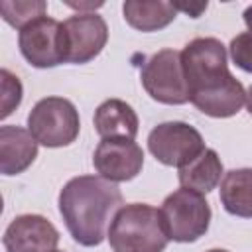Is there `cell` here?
<instances>
[{"mask_svg":"<svg viewBox=\"0 0 252 252\" xmlns=\"http://www.w3.org/2000/svg\"><path fill=\"white\" fill-rule=\"evenodd\" d=\"M228 49H230V57L236 63V67H240L246 73H252V32L238 33L230 41Z\"/></svg>","mask_w":252,"mask_h":252,"instance_id":"obj_19","label":"cell"},{"mask_svg":"<svg viewBox=\"0 0 252 252\" xmlns=\"http://www.w3.org/2000/svg\"><path fill=\"white\" fill-rule=\"evenodd\" d=\"M122 205L118 185L100 175L73 177L59 193V213L65 226L83 246H98L108 236V224Z\"/></svg>","mask_w":252,"mask_h":252,"instance_id":"obj_2","label":"cell"},{"mask_svg":"<svg viewBox=\"0 0 252 252\" xmlns=\"http://www.w3.org/2000/svg\"><path fill=\"white\" fill-rule=\"evenodd\" d=\"M108 41V28L94 12L75 14L63 22L65 61L83 65L94 59Z\"/></svg>","mask_w":252,"mask_h":252,"instance_id":"obj_9","label":"cell"},{"mask_svg":"<svg viewBox=\"0 0 252 252\" xmlns=\"http://www.w3.org/2000/svg\"><path fill=\"white\" fill-rule=\"evenodd\" d=\"M37 158V142L30 130L22 126L0 128V171L18 175L26 171Z\"/></svg>","mask_w":252,"mask_h":252,"instance_id":"obj_12","label":"cell"},{"mask_svg":"<svg viewBox=\"0 0 252 252\" xmlns=\"http://www.w3.org/2000/svg\"><path fill=\"white\" fill-rule=\"evenodd\" d=\"M242 16H244V24H246V26H248V30L252 32V6H248V8L244 10V14H242Z\"/></svg>","mask_w":252,"mask_h":252,"instance_id":"obj_21","label":"cell"},{"mask_svg":"<svg viewBox=\"0 0 252 252\" xmlns=\"http://www.w3.org/2000/svg\"><path fill=\"white\" fill-rule=\"evenodd\" d=\"M246 108H248V112H250V116H252V85H250V89H248V93H246Z\"/></svg>","mask_w":252,"mask_h":252,"instance_id":"obj_22","label":"cell"},{"mask_svg":"<svg viewBox=\"0 0 252 252\" xmlns=\"http://www.w3.org/2000/svg\"><path fill=\"white\" fill-rule=\"evenodd\" d=\"M148 150L159 163L183 167L205 150V142L187 122H161L150 132Z\"/></svg>","mask_w":252,"mask_h":252,"instance_id":"obj_7","label":"cell"},{"mask_svg":"<svg viewBox=\"0 0 252 252\" xmlns=\"http://www.w3.org/2000/svg\"><path fill=\"white\" fill-rule=\"evenodd\" d=\"M222 177V161L219 154L211 148H205L191 163L179 167V183L181 187L193 189L201 195L213 191Z\"/></svg>","mask_w":252,"mask_h":252,"instance_id":"obj_14","label":"cell"},{"mask_svg":"<svg viewBox=\"0 0 252 252\" xmlns=\"http://www.w3.org/2000/svg\"><path fill=\"white\" fill-rule=\"evenodd\" d=\"M28 130L45 148H63L77 140L81 120L75 104L63 96H45L28 116Z\"/></svg>","mask_w":252,"mask_h":252,"instance_id":"obj_5","label":"cell"},{"mask_svg":"<svg viewBox=\"0 0 252 252\" xmlns=\"http://www.w3.org/2000/svg\"><path fill=\"white\" fill-rule=\"evenodd\" d=\"M93 165L100 173V177L112 183L130 181L142 171L144 152L134 140H124V138L100 140L93 156Z\"/></svg>","mask_w":252,"mask_h":252,"instance_id":"obj_10","label":"cell"},{"mask_svg":"<svg viewBox=\"0 0 252 252\" xmlns=\"http://www.w3.org/2000/svg\"><path fill=\"white\" fill-rule=\"evenodd\" d=\"M55 252H61V250H55Z\"/></svg>","mask_w":252,"mask_h":252,"instance_id":"obj_24","label":"cell"},{"mask_svg":"<svg viewBox=\"0 0 252 252\" xmlns=\"http://www.w3.org/2000/svg\"><path fill=\"white\" fill-rule=\"evenodd\" d=\"M6 252H55L57 228L41 215H20L4 230Z\"/></svg>","mask_w":252,"mask_h":252,"instance_id":"obj_11","label":"cell"},{"mask_svg":"<svg viewBox=\"0 0 252 252\" xmlns=\"http://www.w3.org/2000/svg\"><path fill=\"white\" fill-rule=\"evenodd\" d=\"M47 4L43 0H4L0 2V14L6 24L14 28H24L30 22L45 16Z\"/></svg>","mask_w":252,"mask_h":252,"instance_id":"obj_17","label":"cell"},{"mask_svg":"<svg viewBox=\"0 0 252 252\" xmlns=\"http://www.w3.org/2000/svg\"><path fill=\"white\" fill-rule=\"evenodd\" d=\"M175 4V8H177V12H185V14H189L191 18H199L201 16V12L203 10H207V2H199V4H183V2H173Z\"/></svg>","mask_w":252,"mask_h":252,"instance_id":"obj_20","label":"cell"},{"mask_svg":"<svg viewBox=\"0 0 252 252\" xmlns=\"http://www.w3.org/2000/svg\"><path fill=\"white\" fill-rule=\"evenodd\" d=\"M181 65L189 87V100L213 118L234 116L246 102V91L232 77L226 47L217 37H197L181 51Z\"/></svg>","mask_w":252,"mask_h":252,"instance_id":"obj_1","label":"cell"},{"mask_svg":"<svg viewBox=\"0 0 252 252\" xmlns=\"http://www.w3.org/2000/svg\"><path fill=\"white\" fill-rule=\"evenodd\" d=\"M112 252H163L167 234L159 211L146 203L124 205L108 228Z\"/></svg>","mask_w":252,"mask_h":252,"instance_id":"obj_3","label":"cell"},{"mask_svg":"<svg viewBox=\"0 0 252 252\" xmlns=\"http://www.w3.org/2000/svg\"><path fill=\"white\" fill-rule=\"evenodd\" d=\"M124 20L138 32H156L169 26L177 8L173 2H146V0H128L122 4Z\"/></svg>","mask_w":252,"mask_h":252,"instance_id":"obj_16","label":"cell"},{"mask_svg":"<svg viewBox=\"0 0 252 252\" xmlns=\"http://www.w3.org/2000/svg\"><path fill=\"white\" fill-rule=\"evenodd\" d=\"M207 252H228V250H222V248H213V250H207Z\"/></svg>","mask_w":252,"mask_h":252,"instance_id":"obj_23","label":"cell"},{"mask_svg":"<svg viewBox=\"0 0 252 252\" xmlns=\"http://www.w3.org/2000/svg\"><path fill=\"white\" fill-rule=\"evenodd\" d=\"M220 203L226 213L252 219V169H230L220 181Z\"/></svg>","mask_w":252,"mask_h":252,"instance_id":"obj_15","label":"cell"},{"mask_svg":"<svg viewBox=\"0 0 252 252\" xmlns=\"http://www.w3.org/2000/svg\"><path fill=\"white\" fill-rule=\"evenodd\" d=\"M0 77H2V112H0V118H6L22 102V83L8 69H2Z\"/></svg>","mask_w":252,"mask_h":252,"instance_id":"obj_18","label":"cell"},{"mask_svg":"<svg viewBox=\"0 0 252 252\" xmlns=\"http://www.w3.org/2000/svg\"><path fill=\"white\" fill-rule=\"evenodd\" d=\"M146 93L163 104H185L189 100V87L185 81L181 51L161 49L154 53L140 73Z\"/></svg>","mask_w":252,"mask_h":252,"instance_id":"obj_6","label":"cell"},{"mask_svg":"<svg viewBox=\"0 0 252 252\" xmlns=\"http://www.w3.org/2000/svg\"><path fill=\"white\" fill-rule=\"evenodd\" d=\"M94 130L102 140L108 138H124L134 140L138 134V116L134 108L120 100V98H108L94 110Z\"/></svg>","mask_w":252,"mask_h":252,"instance_id":"obj_13","label":"cell"},{"mask_svg":"<svg viewBox=\"0 0 252 252\" xmlns=\"http://www.w3.org/2000/svg\"><path fill=\"white\" fill-rule=\"evenodd\" d=\"M159 217L169 240L195 242L209 230L211 207L201 193L181 187L165 197Z\"/></svg>","mask_w":252,"mask_h":252,"instance_id":"obj_4","label":"cell"},{"mask_svg":"<svg viewBox=\"0 0 252 252\" xmlns=\"http://www.w3.org/2000/svg\"><path fill=\"white\" fill-rule=\"evenodd\" d=\"M18 45L26 61L37 69L57 67L65 63V43H63V24L41 16L18 33Z\"/></svg>","mask_w":252,"mask_h":252,"instance_id":"obj_8","label":"cell"}]
</instances>
